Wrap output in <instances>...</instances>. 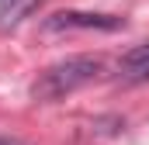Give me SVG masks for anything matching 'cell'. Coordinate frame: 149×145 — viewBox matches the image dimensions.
Wrapping results in <instances>:
<instances>
[{"instance_id":"6da1fadb","label":"cell","mask_w":149,"mask_h":145,"mask_svg":"<svg viewBox=\"0 0 149 145\" xmlns=\"http://www.w3.org/2000/svg\"><path fill=\"white\" fill-rule=\"evenodd\" d=\"M101 69H104V62L97 55H66V59H59V62H52L38 72L28 93L38 104H56V100L76 93L80 86L94 83Z\"/></svg>"},{"instance_id":"7a4b0ae2","label":"cell","mask_w":149,"mask_h":145,"mask_svg":"<svg viewBox=\"0 0 149 145\" xmlns=\"http://www.w3.org/2000/svg\"><path fill=\"white\" fill-rule=\"evenodd\" d=\"M45 31H118L125 28V17L118 14H94V10H59L45 17Z\"/></svg>"},{"instance_id":"3957f363","label":"cell","mask_w":149,"mask_h":145,"mask_svg":"<svg viewBox=\"0 0 149 145\" xmlns=\"http://www.w3.org/2000/svg\"><path fill=\"white\" fill-rule=\"evenodd\" d=\"M118 69H121V79H125V83H146L149 79V45L128 48V52L121 55Z\"/></svg>"},{"instance_id":"277c9868","label":"cell","mask_w":149,"mask_h":145,"mask_svg":"<svg viewBox=\"0 0 149 145\" xmlns=\"http://www.w3.org/2000/svg\"><path fill=\"white\" fill-rule=\"evenodd\" d=\"M42 0H3L0 3V28H10V24H21L31 10H35Z\"/></svg>"},{"instance_id":"5b68a950","label":"cell","mask_w":149,"mask_h":145,"mask_svg":"<svg viewBox=\"0 0 149 145\" xmlns=\"http://www.w3.org/2000/svg\"><path fill=\"white\" fill-rule=\"evenodd\" d=\"M0 145H31V142H24L17 135H0Z\"/></svg>"}]
</instances>
